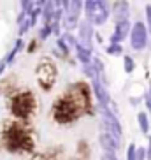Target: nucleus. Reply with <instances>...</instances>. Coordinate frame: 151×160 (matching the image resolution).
Returning <instances> with one entry per match:
<instances>
[{
    "label": "nucleus",
    "mask_w": 151,
    "mask_h": 160,
    "mask_svg": "<svg viewBox=\"0 0 151 160\" xmlns=\"http://www.w3.org/2000/svg\"><path fill=\"white\" fill-rule=\"evenodd\" d=\"M144 157H146V151L144 150H137V160H144Z\"/></svg>",
    "instance_id": "28"
},
{
    "label": "nucleus",
    "mask_w": 151,
    "mask_h": 160,
    "mask_svg": "<svg viewBox=\"0 0 151 160\" xmlns=\"http://www.w3.org/2000/svg\"><path fill=\"white\" fill-rule=\"evenodd\" d=\"M85 7H86V14H88L90 23H95V25L105 23V19H107V16H109L107 4L99 2V0H88L85 4Z\"/></svg>",
    "instance_id": "5"
},
{
    "label": "nucleus",
    "mask_w": 151,
    "mask_h": 160,
    "mask_svg": "<svg viewBox=\"0 0 151 160\" xmlns=\"http://www.w3.org/2000/svg\"><path fill=\"white\" fill-rule=\"evenodd\" d=\"M37 81L44 90H51L55 81H56V67L49 60H42L37 65Z\"/></svg>",
    "instance_id": "4"
},
{
    "label": "nucleus",
    "mask_w": 151,
    "mask_h": 160,
    "mask_svg": "<svg viewBox=\"0 0 151 160\" xmlns=\"http://www.w3.org/2000/svg\"><path fill=\"white\" fill-rule=\"evenodd\" d=\"M49 33H51V27H49V25H46V27L41 30V39H46Z\"/></svg>",
    "instance_id": "24"
},
{
    "label": "nucleus",
    "mask_w": 151,
    "mask_h": 160,
    "mask_svg": "<svg viewBox=\"0 0 151 160\" xmlns=\"http://www.w3.org/2000/svg\"><path fill=\"white\" fill-rule=\"evenodd\" d=\"M114 14H116L118 23L127 21V18H128V2H116V4H114Z\"/></svg>",
    "instance_id": "11"
},
{
    "label": "nucleus",
    "mask_w": 151,
    "mask_h": 160,
    "mask_svg": "<svg viewBox=\"0 0 151 160\" xmlns=\"http://www.w3.org/2000/svg\"><path fill=\"white\" fill-rule=\"evenodd\" d=\"M128 30H130V25H128V21L116 23V32H114V35H113V44H116V42H119V41H123V39L127 37Z\"/></svg>",
    "instance_id": "12"
},
{
    "label": "nucleus",
    "mask_w": 151,
    "mask_h": 160,
    "mask_svg": "<svg viewBox=\"0 0 151 160\" xmlns=\"http://www.w3.org/2000/svg\"><path fill=\"white\" fill-rule=\"evenodd\" d=\"M5 142H7V148L9 150H32V137L27 130L19 127H11L9 130L5 132Z\"/></svg>",
    "instance_id": "1"
},
{
    "label": "nucleus",
    "mask_w": 151,
    "mask_h": 160,
    "mask_svg": "<svg viewBox=\"0 0 151 160\" xmlns=\"http://www.w3.org/2000/svg\"><path fill=\"white\" fill-rule=\"evenodd\" d=\"M33 108H35V97L32 92H23V93L16 95L12 99V104H11L12 114L18 118H25V120L32 114Z\"/></svg>",
    "instance_id": "2"
},
{
    "label": "nucleus",
    "mask_w": 151,
    "mask_h": 160,
    "mask_svg": "<svg viewBox=\"0 0 151 160\" xmlns=\"http://www.w3.org/2000/svg\"><path fill=\"white\" fill-rule=\"evenodd\" d=\"M63 23H65V28L71 30V28H74V27H76V23H77V18H76V16H67Z\"/></svg>",
    "instance_id": "19"
},
{
    "label": "nucleus",
    "mask_w": 151,
    "mask_h": 160,
    "mask_svg": "<svg viewBox=\"0 0 151 160\" xmlns=\"http://www.w3.org/2000/svg\"><path fill=\"white\" fill-rule=\"evenodd\" d=\"M93 65H95V69H97V72H99V74H102V72H104V65H102V62H100L99 58H93Z\"/></svg>",
    "instance_id": "22"
},
{
    "label": "nucleus",
    "mask_w": 151,
    "mask_h": 160,
    "mask_svg": "<svg viewBox=\"0 0 151 160\" xmlns=\"http://www.w3.org/2000/svg\"><path fill=\"white\" fill-rule=\"evenodd\" d=\"M53 114H55V118H56V122L69 123V122H72L74 118L81 116V111L77 109V106H76L69 97H65V99H60V100L55 102Z\"/></svg>",
    "instance_id": "3"
},
{
    "label": "nucleus",
    "mask_w": 151,
    "mask_h": 160,
    "mask_svg": "<svg viewBox=\"0 0 151 160\" xmlns=\"http://www.w3.org/2000/svg\"><path fill=\"white\" fill-rule=\"evenodd\" d=\"M134 60L130 57H125V72H128V74H130V72L134 71Z\"/></svg>",
    "instance_id": "21"
},
{
    "label": "nucleus",
    "mask_w": 151,
    "mask_h": 160,
    "mask_svg": "<svg viewBox=\"0 0 151 160\" xmlns=\"http://www.w3.org/2000/svg\"><path fill=\"white\" fill-rule=\"evenodd\" d=\"M146 41H148V30L144 27V23L137 21L132 28V48L134 49H142L146 46Z\"/></svg>",
    "instance_id": "7"
},
{
    "label": "nucleus",
    "mask_w": 151,
    "mask_h": 160,
    "mask_svg": "<svg viewBox=\"0 0 151 160\" xmlns=\"http://www.w3.org/2000/svg\"><path fill=\"white\" fill-rule=\"evenodd\" d=\"M76 49H77V57H79V60L85 63V65H91L93 63V60L90 58V51L88 49H85V48L81 46L79 42L76 44Z\"/></svg>",
    "instance_id": "13"
},
{
    "label": "nucleus",
    "mask_w": 151,
    "mask_h": 160,
    "mask_svg": "<svg viewBox=\"0 0 151 160\" xmlns=\"http://www.w3.org/2000/svg\"><path fill=\"white\" fill-rule=\"evenodd\" d=\"M146 12H148V23H149V28H151V5L146 7Z\"/></svg>",
    "instance_id": "29"
},
{
    "label": "nucleus",
    "mask_w": 151,
    "mask_h": 160,
    "mask_svg": "<svg viewBox=\"0 0 151 160\" xmlns=\"http://www.w3.org/2000/svg\"><path fill=\"white\" fill-rule=\"evenodd\" d=\"M21 48H23V41H21V39H18V41H16V44H14V49H12V51H11V55L7 57V62H12V58L16 57V53H18Z\"/></svg>",
    "instance_id": "17"
},
{
    "label": "nucleus",
    "mask_w": 151,
    "mask_h": 160,
    "mask_svg": "<svg viewBox=\"0 0 151 160\" xmlns=\"http://www.w3.org/2000/svg\"><path fill=\"white\" fill-rule=\"evenodd\" d=\"M146 158L151 160V137L148 139V151H146Z\"/></svg>",
    "instance_id": "27"
},
{
    "label": "nucleus",
    "mask_w": 151,
    "mask_h": 160,
    "mask_svg": "<svg viewBox=\"0 0 151 160\" xmlns=\"http://www.w3.org/2000/svg\"><path fill=\"white\" fill-rule=\"evenodd\" d=\"M79 44L85 49L91 51V35H93V30H91V23L90 21H83L79 27Z\"/></svg>",
    "instance_id": "8"
},
{
    "label": "nucleus",
    "mask_w": 151,
    "mask_h": 160,
    "mask_svg": "<svg viewBox=\"0 0 151 160\" xmlns=\"http://www.w3.org/2000/svg\"><path fill=\"white\" fill-rule=\"evenodd\" d=\"M58 48L61 49V53H63V55H67V53H69V48H67V44H65V41H63V39H58Z\"/></svg>",
    "instance_id": "23"
},
{
    "label": "nucleus",
    "mask_w": 151,
    "mask_h": 160,
    "mask_svg": "<svg viewBox=\"0 0 151 160\" xmlns=\"http://www.w3.org/2000/svg\"><path fill=\"white\" fill-rule=\"evenodd\" d=\"M53 9H55V4H51V2H47L46 7H44V19H46V25L49 23V21H53L55 19V14H53Z\"/></svg>",
    "instance_id": "16"
},
{
    "label": "nucleus",
    "mask_w": 151,
    "mask_h": 160,
    "mask_svg": "<svg viewBox=\"0 0 151 160\" xmlns=\"http://www.w3.org/2000/svg\"><path fill=\"white\" fill-rule=\"evenodd\" d=\"M121 51H123V48L119 46V44H111V46L107 48V53H109V55H119Z\"/></svg>",
    "instance_id": "20"
},
{
    "label": "nucleus",
    "mask_w": 151,
    "mask_h": 160,
    "mask_svg": "<svg viewBox=\"0 0 151 160\" xmlns=\"http://www.w3.org/2000/svg\"><path fill=\"white\" fill-rule=\"evenodd\" d=\"M146 106H148V109H149V113H151V95L146 97Z\"/></svg>",
    "instance_id": "30"
},
{
    "label": "nucleus",
    "mask_w": 151,
    "mask_h": 160,
    "mask_svg": "<svg viewBox=\"0 0 151 160\" xmlns=\"http://www.w3.org/2000/svg\"><path fill=\"white\" fill-rule=\"evenodd\" d=\"M5 69V65H0V74H2V71Z\"/></svg>",
    "instance_id": "31"
},
{
    "label": "nucleus",
    "mask_w": 151,
    "mask_h": 160,
    "mask_svg": "<svg viewBox=\"0 0 151 160\" xmlns=\"http://www.w3.org/2000/svg\"><path fill=\"white\" fill-rule=\"evenodd\" d=\"M93 90H95V93H97V99H99L100 106H109V102H111L109 93H107V90L102 86V83L99 81V78L93 79Z\"/></svg>",
    "instance_id": "10"
},
{
    "label": "nucleus",
    "mask_w": 151,
    "mask_h": 160,
    "mask_svg": "<svg viewBox=\"0 0 151 160\" xmlns=\"http://www.w3.org/2000/svg\"><path fill=\"white\" fill-rule=\"evenodd\" d=\"M65 9L69 11V16H79L81 12V7H83V2H63Z\"/></svg>",
    "instance_id": "14"
},
{
    "label": "nucleus",
    "mask_w": 151,
    "mask_h": 160,
    "mask_svg": "<svg viewBox=\"0 0 151 160\" xmlns=\"http://www.w3.org/2000/svg\"><path fill=\"white\" fill-rule=\"evenodd\" d=\"M99 141H100V144H102V148L105 150V153H114V151L119 148V141L114 136L107 134V132H102V134H100Z\"/></svg>",
    "instance_id": "9"
},
{
    "label": "nucleus",
    "mask_w": 151,
    "mask_h": 160,
    "mask_svg": "<svg viewBox=\"0 0 151 160\" xmlns=\"http://www.w3.org/2000/svg\"><path fill=\"white\" fill-rule=\"evenodd\" d=\"M102 160H118V158H116L113 153H104V155H102Z\"/></svg>",
    "instance_id": "26"
},
{
    "label": "nucleus",
    "mask_w": 151,
    "mask_h": 160,
    "mask_svg": "<svg viewBox=\"0 0 151 160\" xmlns=\"http://www.w3.org/2000/svg\"><path fill=\"white\" fill-rule=\"evenodd\" d=\"M21 5H23V12L27 14V11H30V7H32V2H21Z\"/></svg>",
    "instance_id": "25"
},
{
    "label": "nucleus",
    "mask_w": 151,
    "mask_h": 160,
    "mask_svg": "<svg viewBox=\"0 0 151 160\" xmlns=\"http://www.w3.org/2000/svg\"><path fill=\"white\" fill-rule=\"evenodd\" d=\"M127 160H137V148H135V144H130V146H128Z\"/></svg>",
    "instance_id": "18"
},
{
    "label": "nucleus",
    "mask_w": 151,
    "mask_h": 160,
    "mask_svg": "<svg viewBox=\"0 0 151 160\" xmlns=\"http://www.w3.org/2000/svg\"><path fill=\"white\" fill-rule=\"evenodd\" d=\"M137 120H139V127H141V132H144V134H146V132L149 130V122H148L146 113H139V114H137Z\"/></svg>",
    "instance_id": "15"
},
{
    "label": "nucleus",
    "mask_w": 151,
    "mask_h": 160,
    "mask_svg": "<svg viewBox=\"0 0 151 160\" xmlns=\"http://www.w3.org/2000/svg\"><path fill=\"white\" fill-rule=\"evenodd\" d=\"M100 108H102V113H104V125L107 128V134L114 136L119 141V137H121V125H119L118 118L109 111L107 106H100Z\"/></svg>",
    "instance_id": "6"
}]
</instances>
